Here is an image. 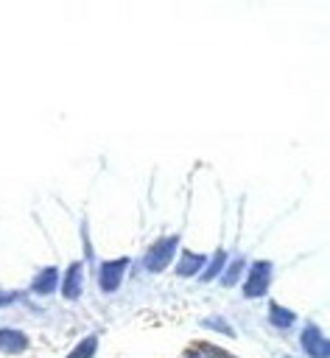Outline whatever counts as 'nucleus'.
Instances as JSON below:
<instances>
[{
	"label": "nucleus",
	"mask_w": 330,
	"mask_h": 358,
	"mask_svg": "<svg viewBox=\"0 0 330 358\" xmlns=\"http://www.w3.org/2000/svg\"><path fill=\"white\" fill-rule=\"evenodd\" d=\"M204 263H207V257H204V255H196V252H182L176 271H179L182 277H190V274H196V271H199Z\"/></svg>",
	"instance_id": "8"
},
{
	"label": "nucleus",
	"mask_w": 330,
	"mask_h": 358,
	"mask_svg": "<svg viewBox=\"0 0 330 358\" xmlns=\"http://www.w3.org/2000/svg\"><path fill=\"white\" fill-rule=\"evenodd\" d=\"M268 282H271V263L268 260H257L249 268V280L243 282V294L246 296H260V294H266Z\"/></svg>",
	"instance_id": "2"
},
{
	"label": "nucleus",
	"mask_w": 330,
	"mask_h": 358,
	"mask_svg": "<svg viewBox=\"0 0 330 358\" xmlns=\"http://www.w3.org/2000/svg\"><path fill=\"white\" fill-rule=\"evenodd\" d=\"M126 266H129V260H126V257H117V260H106V263L101 266L98 282H101V291H103V294H112V291H117V285H120V277H123Z\"/></svg>",
	"instance_id": "3"
},
{
	"label": "nucleus",
	"mask_w": 330,
	"mask_h": 358,
	"mask_svg": "<svg viewBox=\"0 0 330 358\" xmlns=\"http://www.w3.org/2000/svg\"><path fill=\"white\" fill-rule=\"evenodd\" d=\"M62 294H64V299H78L81 296V263H70V268L64 271Z\"/></svg>",
	"instance_id": "6"
},
{
	"label": "nucleus",
	"mask_w": 330,
	"mask_h": 358,
	"mask_svg": "<svg viewBox=\"0 0 330 358\" xmlns=\"http://www.w3.org/2000/svg\"><path fill=\"white\" fill-rule=\"evenodd\" d=\"M241 271H243V260H235V263L227 268V274L221 277V282H224V285H235V280H238Z\"/></svg>",
	"instance_id": "12"
},
{
	"label": "nucleus",
	"mask_w": 330,
	"mask_h": 358,
	"mask_svg": "<svg viewBox=\"0 0 330 358\" xmlns=\"http://www.w3.org/2000/svg\"><path fill=\"white\" fill-rule=\"evenodd\" d=\"M176 246H179V238H176V235L159 238V241L148 249V255H145V268H148V271H162V268L171 263Z\"/></svg>",
	"instance_id": "1"
},
{
	"label": "nucleus",
	"mask_w": 330,
	"mask_h": 358,
	"mask_svg": "<svg viewBox=\"0 0 330 358\" xmlns=\"http://www.w3.org/2000/svg\"><path fill=\"white\" fill-rule=\"evenodd\" d=\"M224 263H227V255L218 249V252L213 255V263H210V266H207V271L201 274V280H213V277H215V274L224 268Z\"/></svg>",
	"instance_id": "11"
},
{
	"label": "nucleus",
	"mask_w": 330,
	"mask_h": 358,
	"mask_svg": "<svg viewBox=\"0 0 330 358\" xmlns=\"http://www.w3.org/2000/svg\"><path fill=\"white\" fill-rule=\"evenodd\" d=\"M95 347H98V338H95V336H87V338H81V341L70 350L67 358H92V355H95Z\"/></svg>",
	"instance_id": "10"
},
{
	"label": "nucleus",
	"mask_w": 330,
	"mask_h": 358,
	"mask_svg": "<svg viewBox=\"0 0 330 358\" xmlns=\"http://www.w3.org/2000/svg\"><path fill=\"white\" fill-rule=\"evenodd\" d=\"M25 347H28L25 333L11 330V327H3V330H0V350H3L6 355H17V352H22Z\"/></svg>",
	"instance_id": "5"
},
{
	"label": "nucleus",
	"mask_w": 330,
	"mask_h": 358,
	"mask_svg": "<svg viewBox=\"0 0 330 358\" xmlns=\"http://www.w3.org/2000/svg\"><path fill=\"white\" fill-rule=\"evenodd\" d=\"M56 282H59V271L53 268V266H48V268H42L36 277H34V294H50L53 288H56Z\"/></svg>",
	"instance_id": "7"
},
{
	"label": "nucleus",
	"mask_w": 330,
	"mask_h": 358,
	"mask_svg": "<svg viewBox=\"0 0 330 358\" xmlns=\"http://www.w3.org/2000/svg\"><path fill=\"white\" fill-rule=\"evenodd\" d=\"M302 347H305V352H308L310 358H327V352H330L327 338L322 336V330H319L316 324H308V327L302 330Z\"/></svg>",
	"instance_id": "4"
},
{
	"label": "nucleus",
	"mask_w": 330,
	"mask_h": 358,
	"mask_svg": "<svg viewBox=\"0 0 330 358\" xmlns=\"http://www.w3.org/2000/svg\"><path fill=\"white\" fill-rule=\"evenodd\" d=\"M204 324H207V327H215V330H224L227 336H232V327H229V324H227L224 319H207Z\"/></svg>",
	"instance_id": "14"
},
{
	"label": "nucleus",
	"mask_w": 330,
	"mask_h": 358,
	"mask_svg": "<svg viewBox=\"0 0 330 358\" xmlns=\"http://www.w3.org/2000/svg\"><path fill=\"white\" fill-rule=\"evenodd\" d=\"M294 319H296L294 310H288V308H282V305H277V302L268 305V322H271L274 327H291Z\"/></svg>",
	"instance_id": "9"
},
{
	"label": "nucleus",
	"mask_w": 330,
	"mask_h": 358,
	"mask_svg": "<svg viewBox=\"0 0 330 358\" xmlns=\"http://www.w3.org/2000/svg\"><path fill=\"white\" fill-rule=\"evenodd\" d=\"M196 350H199V352H207V355H213V358H232L229 352H224V350H218V347H213V344H207V341L196 344Z\"/></svg>",
	"instance_id": "13"
}]
</instances>
